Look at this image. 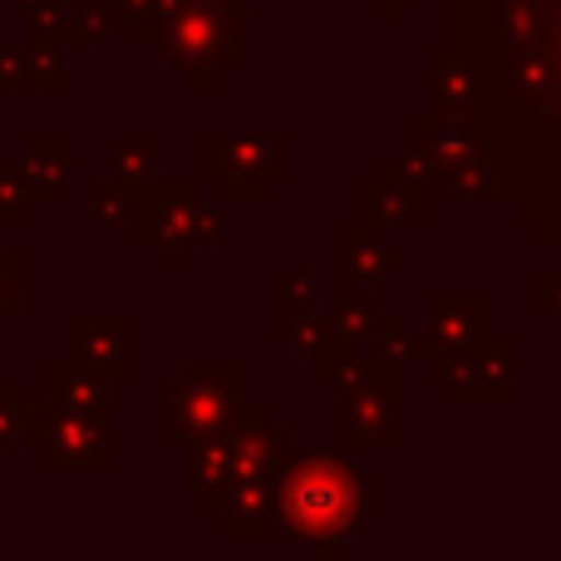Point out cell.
Returning <instances> with one entry per match:
<instances>
[{
	"mask_svg": "<svg viewBox=\"0 0 561 561\" xmlns=\"http://www.w3.org/2000/svg\"><path fill=\"white\" fill-rule=\"evenodd\" d=\"M108 424L114 414L94 379L79 375L75 365H55L45 389V414L30 428V448H39L55 468H108L114 463Z\"/></svg>",
	"mask_w": 561,
	"mask_h": 561,
	"instance_id": "6da1fadb",
	"label": "cell"
},
{
	"mask_svg": "<svg viewBox=\"0 0 561 561\" xmlns=\"http://www.w3.org/2000/svg\"><path fill=\"white\" fill-rule=\"evenodd\" d=\"M369 507H375V478L335 458H306L280 473V523L306 542L345 537Z\"/></svg>",
	"mask_w": 561,
	"mask_h": 561,
	"instance_id": "7a4b0ae2",
	"label": "cell"
},
{
	"mask_svg": "<svg viewBox=\"0 0 561 561\" xmlns=\"http://www.w3.org/2000/svg\"><path fill=\"white\" fill-rule=\"evenodd\" d=\"M247 409V369L227 365V359H207V365H187L178 379L163 385V404H158V434L168 448L203 444L213 434L242 419Z\"/></svg>",
	"mask_w": 561,
	"mask_h": 561,
	"instance_id": "3957f363",
	"label": "cell"
},
{
	"mask_svg": "<svg viewBox=\"0 0 561 561\" xmlns=\"http://www.w3.org/2000/svg\"><path fill=\"white\" fill-rule=\"evenodd\" d=\"M158 49L183 69V84H217L227 65H242V0H168Z\"/></svg>",
	"mask_w": 561,
	"mask_h": 561,
	"instance_id": "277c9868",
	"label": "cell"
},
{
	"mask_svg": "<svg viewBox=\"0 0 561 561\" xmlns=\"http://www.w3.org/2000/svg\"><path fill=\"white\" fill-rule=\"evenodd\" d=\"M138 217H144V247L163 252L168 266H173V247H197L217 237V213L187 183H168L148 193L138 203Z\"/></svg>",
	"mask_w": 561,
	"mask_h": 561,
	"instance_id": "5b68a950",
	"label": "cell"
},
{
	"mask_svg": "<svg viewBox=\"0 0 561 561\" xmlns=\"http://www.w3.org/2000/svg\"><path fill=\"white\" fill-rule=\"evenodd\" d=\"M69 365L89 379H134V320L75 316L69 320Z\"/></svg>",
	"mask_w": 561,
	"mask_h": 561,
	"instance_id": "8992f818",
	"label": "cell"
},
{
	"mask_svg": "<svg viewBox=\"0 0 561 561\" xmlns=\"http://www.w3.org/2000/svg\"><path fill=\"white\" fill-rule=\"evenodd\" d=\"M286 144L272 138H213L207 144V173L222 178L232 187V197H262L272 187V178H280L286 168H272V153H280Z\"/></svg>",
	"mask_w": 561,
	"mask_h": 561,
	"instance_id": "52a82bcc",
	"label": "cell"
},
{
	"mask_svg": "<svg viewBox=\"0 0 561 561\" xmlns=\"http://www.w3.org/2000/svg\"><path fill=\"white\" fill-rule=\"evenodd\" d=\"M280 478H242V483L222 488V493H207V513L227 517V533L232 537H266L280 517Z\"/></svg>",
	"mask_w": 561,
	"mask_h": 561,
	"instance_id": "ba28073f",
	"label": "cell"
},
{
	"mask_svg": "<svg viewBox=\"0 0 561 561\" xmlns=\"http://www.w3.org/2000/svg\"><path fill=\"white\" fill-rule=\"evenodd\" d=\"M25 178L35 197H65L69 187V158H65V138H30L25 144Z\"/></svg>",
	"mask_w": 561,
	"mask_h": 561,
	"instance_id": "9c48e42d",
	"label": "cell"
},
{
	"mask_svg": "<svg viewBox=\"0 0 561 561\" xmlns=\"http://www.w3.org/2000/svg\"><path fill=\"white\" fill-rule=\"evenodd\" d=\"M25 39L30 45H69V5L55 0H30L25 5Z\"/></svg>",
	"mask_w": 561,
	"mask_h": 561,
	"instance_id": "30bf717a",
	"label": "cell"
},
{
	"mask_svg": "<svg viewBox=\"0 0 561 561\" xmlns=\"http://www.w3.org/2000/svg\"><path fill=\"white\" fill-rule=\"evenodd\" d=\"M114 163L124 183H153V168H158V144L153 138H134V144H118L114 148Z\"/></svg>",
	"mask_w": 561,
	"mask_h": 561,
	"instance_id": "8fae6325",
	"label": "cell"
},
{
	"mask_svg": "<svg viewBox=\"0 0 561 561\" xmlns=\"http://www.w3.org/2000/svg\"><path fill=\"white\" fill-rule=\"evenodd\" d=\"M114 15H118L114 5H69V39H75V45L104 39L108 25H114Z\"/></svg>",
	"mask_w": 561,
	"mask_h": 561,
	"instance_id": "7c38bea8",
	"label": "cell"
},
{
	"mask_svg": "<svg viewBox=\"0 0 561 561\" xmlns=\"http://www.w3.org/2000/svg\"><path fill=\"white\" fill-rule=\"evenodd\" d=\"M30 203V178L20 163L0 158V222H20V207Z\"/></svg>",
	"mask_w": 561,
	"mask_h": 561,
	"instance_id": "4fadbf2b",
	"label": "cell"
},
{
	"mask_svg": "<svg viewBox=\"0 0 561 561\" xmlns=\"http://www.w3.org/2000/svg\"><path fill=\"white\" fill-rule=\"evenodd\" d=\"M35 55L25 59V84L35 89H65V59H59V45H30Z\"/></svg>",
	"mask_w": 561,
	"mask_h": 561,
	"instance_id": "5bb4252c",
	"label": "cell"
},
{
	"mask_svg": "<svg viewBox=\"0 0 561 561\" xmlns=\"http://www.w3.org/2000/svg\"><path fill=\"white\" fill-rule=\"evenodd\" d=\"M25 394H20V385H0V448L15 438V428H25Z\"/></svg>",
	"mask_w": 561,
	"mask_h": 561,
	"instance_id": "9a60e30c",
	"label": "cell"
},
{
	"mask_svg": "<svg viewBox=\"0 0 561 561\" xmlns=\"http://www.w3.org/2000/svg\"><path fill=\"white\" fill-rule=\"evenodd\" d=\"M20 310V256L15 252H0V320Z\"/></svg>",
	"mask_w": 561,
	"mask_h": 561,
	"instance_id": "2e32d148",
	"label": "cell"
},
{
	"mask_svg": "<svg viewBox=\"0 0 561 561\" xmlns=\"http://www.w3.org/2000/svg\"><path fill=\"white\" fill-rule=\"evenodd\" d=\"M114 10H118V20H128V25L144 35L148 30V15L163 25V10H168V0H114Z\"/></svg>",
	"mask_w": 561,
	"mask_h": 561,
	"instance_id": "e0dca14e",
	"label": "cell"
},
{
	"mask_svg": "<svg viewBox=\"0 0 561 561\" xmlns=\"http://www.w3.org/2000/svg\"><path fill=\"white\" fill-rule=\"evenodd\" d=\"M20 84H25V59L0 49V89H20Z\"/></svg>",
	"mask_w": 561,
	"mask_h": 561,
	"instance_id": "ac0fdd59",
	"label": "cell"
}]
</instances>
